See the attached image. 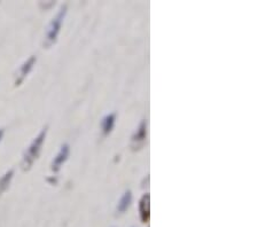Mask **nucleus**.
Instances as JSON below:
<instances>
[{
  "mask_svg": "<svg viewBox=\"0 0 258 227\" xmlns=\"http://www.w3.org/2000/svg\"><path fill=\"white\" fill-rule=\"evenodd\" d=\"M45 135H46V130L40 132V134L38 135V137L33 140L32 143L29 146L28 150L26 152V155H24V160H23L26 168L30 167L33 161H35L37 159V156H38L41 144H43V142H44Z\"/></svg>",
  "mask_w": 258,
  "mask_h": 227,
  "instance_id": "nucleus-1",
  "label": "nucleus"
},
{
  "mask_svg": "<svg viewBox=\"0 0 258 227\" xmlns=\"http://www.w3.org/2000/svg\"><path fill=\"white\" fill-rule=\"evenodd\" d=\"M64 15H66V7L62 8L55 18L52 20V22L49 23L48 29H47V36H46L47 45H52L53 43H55L56 37L59 35L60 29L62 26V21L64 19Z\"/></svg>",
  "mask_w": 258,
  "mask_h": 227,
  "instance_id": "nucleus-2",
  "label": "nucleus"
},
{
  "mask_svg": "<svg viewBox=\"0 0 258 227\" xmlns=\"http://www.w3.org/2000/svg\"><path fill=\"white\" fill-rule=\"evenodd\" d=\"M68 156H69V146L66 143L61 147L59 154L56 155V158L54 159V161H53V164H52L53 170L54 171H59L61 165L66 162L67 159H68Z\"/></svg>",
  "mask_w": 258,
  "mask_h": 227,
  "instance_id": "nucleus-3",
  "label": "nucleus"
},
{
  "mask_svg": "<svg viewBox=\"0 0 258 227\" xmlns=\"http://www.w3.org/2000/svg\"><path fill=\"white\" fill-rule=\"evenodd\" d=\"M114 124H115V114L107 115V116L102 119V124H101L103 133L105 134L110 133L114 127Z\"/></svg>",
  "mask_w": 258,
  "mask_h": 227,
  "instance_id": "nucleus-4",
  "label": "nucleus"
},
{
  "mask_svg": "<svg viewBox=\"0 0 258 227\" xmlns=\"http://www.w3.org/2000/svg\"><path fill=\"white\" fill-rule=\"evenodd\" d=\"M35 61H36L35 57L31 56L30 59H29V60L26 62V63H24V64L22 65V68H21V70H20V80H19L18 83L22 82L23 78L28 75L29 71H30L31 68H32L33 63H35Z\"/></svg>",
  "mask_w": 258,
  "mask_h": 227,
  "instance_id": "nucleus-5",
  "label": "nucleus"
},
{
  "mask_svg": "<svg viewBox=\"0 0 258 227\" xmlns=\"http://www.w3.org/2000/svg\"><path fill=\"white\" fill-rule=\"evenodd\" d=\"M131 200H132V195H131V192L127 191L124 194L122 199H120L119 203H118V210L119 211H125V210L128 208V205L131 203Z\"/></svg>",
  "mask_w": 258,
  "mask_h": 227,
  "instance_id": "nucleus-6",
  "label": "nucleus"
},
{
  "mask_svg": "<svg viewBox=\"0 0 258 227\" xmlns=\"http://www.w3.org/2000/svg\"><path fill=\"white\" fill-rule=\"evenodd\" d=\"M12 177H13V171H10L8 173H6L5 176H4V178L2 180H0V192H4L7 188V186H8V184H10V181L12 179Z\"/></svg>",
  "mask_w": 258,
  "mask_h": 227,
  "instance_id": "nucleus-7",
  "label": "nucleus"
},
{
  "mask_svg": "<svg viewBox=\"0 0 258 227\" xmlns=\"http://www.w3.org/2000/svg\"><path fill=\"white\" fill-rule=\"evenodd\" d=\"M145 137H146V124L144 122L140 125V129L138 131V134H136V137L133 138V140H135V141H136V140H137V141H138V140H144Z\"/></svg>",
  "mask_w": 258,
  "mask_h": 227,
  "instance_id": "nucleus-8",
  "label": "nucleus"
},
{
  "mask_svg": "<svg viewBox=\"0 0 258 227\" xmlns=\"http://www.w3.org/2000/svg\"><path fill=\"white\" fill-rule=\"evenodd\" d=\"M3 134H4V131L0 130V140H2V138H3Z\"/></svg>",
  "mask_w": 258,
  "mask_h": 227,
  "instance_id": "nucleus-9",
  "label": "nucleus"
}]
</instances>
